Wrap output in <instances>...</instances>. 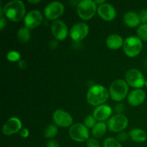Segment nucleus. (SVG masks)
Wrapping results in <instances>:
<instances>
[{
  "instance_id": "obj_1",
  "label": "nucleus",
  "mask_w": 147,
  "mask_h": 147,
  "mask_svg": "<svg viewBox=\"0 0 147 147\" xmlns=\"http://www.w3.org/2000/svg\"><path fill=\"white\" fill-rule=\"evenodd\" d=\"M109 92L101 85H94L87 93L88 103L93 106H99L106 103L109 98Z\"/></svg>"
},
{
  "instance_id": "obj_2",
  "label": "nucleus",
  "mask_w": 147,
  "mask_h": 147,
  "mask_svg": "<svg viewBox=\"0 0 147 147\" xmlns=\"http://www.w3.org/2000/svg\"><path fill=\"white\" fill-rule=\"evenodd\" d=\"M4 14L12 22H19L25 17L26 8L24 4L20 0H14L6 4L3 8Z\"/></svg>"
},
{
  "instance_id": "obj_3",
  "label": "nucleus",
  "mask_w": 147,
  "mask_h": 147,
  "mask_svg": "<svg viewBox=\"0 0 147 147\" xmlns=\"http://www.w3.org/2000/svg\"><path fill=\"white\" fill-rule=\"evenodd\" d=\"M129 92V85L123 79H117L111 83L109 88V95L115 101H121L126 97Z\"/></svg>"
},
{
  "instance_id": "obj_4",
  "label": "nucleus",
  "mask_w": 147,
  "mask_h": 147,
  "mask_svg": "<svg viewBox=\"0 0 147 147\" xmlns=\"http://www.w3.org/2000/svg\"><path fill=\"white\" fill-rule=\"evenodd\" d=\"M123 52L129 57H136L143 49L142 41L136 36H130L124 40Z\"/></svg>"
},
{
  "instance_id": "obj_5",
  "label": "nucleus",
  "mask_w": 147,
  "mask_h": 147,
  "mask_svg": "<svg viewBox=\"0 0 147 147\" xmlns=\"http://www.w3.org/2000/svg\"><path fill=\"white\" fill-rule=\"evenodd\" d=\"M97 10V5L94 1L83 0L78 3V14L83 20H89L93 18Z\"/></svg>"
},
{
  "instance_id": "obj_6",
  "label": "nucleus",
  "mask_w": 147,
  "mask_h": 147,
  "mask_svg": "<svg viewBox=\"0 0 147 147\" xmlns=\"http://www.w3.org/2000/svg\"><path fill=\"white\" fill-rule=\"evenodd\" d=\"M145 80L142 72L137 69H130L125 75V80L127 84L136 89H142L144 86Z\"/></svg>"
},
{
  "instance_id": "obj_7",
  "label": "nucleus",
  "mask_w": 147,
  "mask_h": 147,
  "mask_svg": "<svg viewBox=\"0 0 147 147\" xmlns=\"http://www.w3.org/2000/svg\"><path fill=\"white\" fill-rule=\"evenodd\" d=\"M69 135L73 141L77 142H87L89 139V131L84 124L75 123L69 129Z\"/></svg>"
},
{
  "instance_id": "obj_8",
  "label": "nucleus",
  "mask_w": 147,
  "mask_h": 147,
  "mask_svg": "<svg viewBox=\"0 0 147 147\" xmlns=\"http://www.w3.org/2000/svg\"><path fill=\"white\" fill-rule=\"evenodd\" d=\"M129 120L122 113H118L109 119L107 122V127L112 132H121L127 127Z\"/></svg>"
},
{
  "instance_id": "obj_9",
  "label": "nucleus",
  "mask_w": 147,
  "mask_h": 147,
  "mask_svg": "<svg viewBox=\"0 0 147 147\" xmlns=\"http://www.w3.org/2000/svg\"><path fill=\"white\" fill-rule=\"evenodd\" d=\"M65 11L64 5L59 1L50 2L45 7L44 14L46 18L50 20H57V18L61 17Z\"/></svg>"
},
{
  "instance_id": "obj_10",
  "label": "nucleus",
  "mask_w": 147,
  "mask_h": 147,
  "mask_svg": "<svg viewBox=\"0 0 147 147\" xmlns=\"http://www.w3.org/2000/svg\"><path fill=\"white\" fill-rule=\"evenodd\" d=\"M53 119L56 126L63 128L71 126L73 121L71 115L63 109L56 110L53 115Z\"/></svg>"
},
{
  "instance_id": "obj_11",
  "label": "nucleus",
  "mask_w": 147,
  "mask_h": 147,
  "mask_svg": "<svg viewBox=\"0 0 147 147\" xmlns=\"http://www.w3.org/2000/svg\"><path fill=\"white\" fill-rule=\"evenodd\" d=\"M89 27L84 22H78L75 24L69 32L70 38L76 42L83 40L88 34Z\"/></svg>"
},
{
  "instance_id": "obj_12",
  "label": "nucleus",
  "mask_w": 147,
  "mask_h": 147,
  "mask_svg": "<svg viewBox=\"0 0 147 147\" xmlns=\"http://www.w3.org/2000/svg\"><path fill=\"white\" fill-rule=\"evenodd\" d=\"M51 32L56 40L62 41L66 39L68 35V28L64 22L55 20L51 24Z\"/></svg>"
},
{
  "instance_id": "obj_13",
  "label": "nucleus",
  "mask_w": 147,
  "mask_h": 147,
  "mask_svg": "<svg viewBox=\"0 0 147 147\" xmlns=\"http://www.w3.org/2000/svg\"><path fill=\"white\" fill-rule=\"evenodd\" d=\"M42 21V14L37 9L29 11L24 18V25L28 29H33L40 25Z\"/></svg>"
},
{
  "instance_id": "obj_14",
  "label": "nucleus",
  "mask_w": 147,
  "mask_h": 147,
  "mask_svg": "<svg viewBox=\"0 0 147 147\" xmlns=\"http://www.w3.org/2000/svg\"><path fill=\"white\" fill-rule=\"evenodd\" d=\"M22 122L18 118H9L3 126L2 132L6 136H11L20 131L22 129Z\"/></svg>"
},
{
  "instance_id": "obj_15",
  "label": "nucleus",
  "mask_w": 147,
  "mask_h": 147,
  "mask_svg": "<svg viewBox=\"0 0 147 147\" xmlns=\"http://www.w3.org/2000/svg\"><path fill=\"white\" fill-rule=\"evenodd\" d=\"M98 14L103 20L106 21H111L116 17V11L113 5L109 3H104L98 6Z\"/></svg>"
},
{
  "instance_id": "obj_16",
  "label": "nucleus",
  "mask_w": 147,
  "mask_h": 147,
  "mask_svg": "<svg viewBox=\"0 0 147 147\" xmlns=\"http://www.w3.org/2000/svg\"><path fill=\"white\" fill-rule=\"evenodd\" d=\"M146 99V93L142 89H135L128 95V103L132 106L142 105Z\"/></svg>"
},
{
  "instance_id": "obj_17",
  "label": "nucleus",
  "mask_w": 147,
  "mask_h": 147,
  "mask_svg": "<svg viewBox=\"0 0 147 147\" xmlns=\"http://www.w3.org/2000/svg\"><path fill=\"white\" fill-rule=\"evenodd\" d=\"M112 109L108 105L103 104L101 106H97L93 111V116L97 121H104L111 117L112 114Z\"/></svg>"
},
{
  "instance_id": "obj_18",
  "label": "nucleus",
  "mask_w": 147,
  "mask_h": 147,
  "mask_svg": "<svg viewBox=\"0 0 147 147\" xmlns=\"http://www.w3.org/2000/svg\"><path fill=\"white\" fill-rule=\"evenodd\" d=\"M123 42L124 40L120 35L117 34H112L106 39V45L111 50H118L123 47Z\"/></svg>"
},
{
  "instance_id": "obj_19",
  "label": "nucleus",
  "mask_w": 147,
  "mask_h": 147,
  "mask_svg": "<svg viewBox=\"0 0 147 147\" xmlns=\"http://www.w3.org/2000/svg\"><path fill=\"white\" fill-rule=\"evenodd\" d=\"M123 22L129 27H136L141 23L139 14L134 11L126 13L123 17Z\"/></svg>"
},
{
  "instance_id": "obj_20",
  "label": "nucleus",
  "mask_w": 147,
  "mask_h": 147,
  "mask_svg": "<svg viewBox=\"0 0 147 147\" xmlns=\"http://www.w3.org/2000/svg\"><path fill=\"white\" fill-rule=\"evenodd\" d=\"M129 136L131 139L137 143H143L146 142L147 139V134L145 131L141 129H134L129 133Z\"/></svg>"
},
{
  "instance_id": "obj_21",
  "label": "nucleus",
  "mask_w": 147,
  "mask_h": 147,
  "mask_svg": "<svg viewBox=\"0 0 147 147\" xmlns=\"http://www.w3.org/2000/svg\"><path fill=\"white\" fill-rule=\"evenodd\" d=\"M107 129V123L103 121L98 122L92 129V134L95 138H101L106 134Z\"/></svg>"
},
{
  "instance_id": "obj_22",
  "label": "nucleus",
  "mask_w": 147,
  "mask_h": 147,
  "mask_svg": "<svg viewBox=\"0 0 147 147\" xmlns=\"http://www.w3.org/2000/svg\"><path fill=\"white\" fill-rule=\"evenodd\" d=\"M17 37L19 40L22 43H26L30 40V29L26 27H21L17 32Z\"/></svg>"
},
{
  "instance_id": "obj_23",
  "label": "nucleus",
  "mask_w": 147,
  "mask_h": 147,
  "mask_svg": "<svg viewBox=\"0 0 147 147\" xmlns=\"http://www.w3.org/2000/svg\"><path fill=\"white\" fill-rule=\"evenodd\" d=\"M57 132H58L57 126L55 124H50L45 129L44 136L47 139H53L57 134Z\"/></svg>"
},
{
  "instance_id": "obj_24",
  "label": "nucleus",
  "mask_w": 147,
  "mask_h": 147,
  "mask_svg": "<svg viewBox=\"0 0 147 147\" xmlns=\"http://www.w3.org/2000/svg\"><path fill=\"white\" fill-rule=\"evenodd\" d=\"M137 37L142 41L147 42V24H141L136 30Z\"/></svg>"
},
{
  "instance_id": "obj_25",
  "label": "nucleus",
  "mask_w": 147,
  "mask_h": 147,
  "mask_svg": "<svg viewBox=\"0 0 147 147\" xmlns=\"http://www.w3.org/2000/svg\"><path fill=\"white\" fill-rule=\"evenodd\" d=\"M103 147H122L120 142L114 138H106L103 142Z\"/></svg>"
},
{
  "instance_id": "obj_26",
  "label": "nucleus",
  "mask_w": 147,
  "mask_h": 147,
  "mask_svg": "<svg viewBox=\"0 0 147 147\" xmlns=\"http://www.w3.org/2000/svg\"><path fill=\"white\" fill-rule=\"evenodd\" d=\"M7 57L9 61L16 62L19 61L20 60V58H21V55L17 51L11 50V51H9L7 53Z\"/></svg>"
},
{
  "instance_id": "obj_27",
  "label": "nucleus",
  "mask_w": 147,
  "mask_h": 147,
  "mask_svg": "<svg viewBox=\"0 0 147 147\" xmlns=\"http://www.w3.org/2000/svg\"><path fill=\"white\" fill-rule=\"evenodd\" d=\"M96 119H95L94 116H88L84 120V125L88 128V129H93V127L95 126V125L96 124Z\"/></svg>"
},
{
  "instance_id": "obj_28",
  "label": "nucleus",
  "mask_w": 147,
  "mask_h": 147,
  "mask_svg": "<svg viewBox=\"0 0 147 147\" xmlns=\"http://www.w3.org/2000/svg\"><path fill=\"white\" fill-rule=\"evenodd\" d=\"M139 19L142 24H147V9H144L139 12Z\"/></svg>"
},
{
  "instance_id": "obj_29",
  "label": "nucleus",
  "mask_w": 147,
  "mask_h": 147,
  "mask_svg": "<svg viewBox=\"0 0 147 147\" xmlns=\"http://www.w3.org/2000/svg\"><path fill=\"white\" fill-rule=\"evenodd\" d=\"M86 146L87 147H100V144L95 138H89L86 142Z\"/></svg>"
},
{
  "instance_id": "obj_30",
  "label": "nucleus",
  "mask_w": 147,
  "mask_h": 147,
  "mask_svg": "<svg viewBox=\"0 0 147 147\" xmlns=\"http://www.w3.org/2000/svg\"><path fill=\"white\" fill-rule=\"evenodd\" d=\"M128 137H129V135L126 133V132H119V134H118L117 138L118 140L120 141V142H125L128 139Z\"/></svg>"
},
{
  "instance_id": "obj_31",
  "label": "nucleus",
  "mask_w": 147,
  "mask_h": 147,
  "mask_svg": "<svg viewBox=\"0 0 147 147\" xmlns=\"http://www.w3.org/2000/svg\"><path fill=\"white\" fill-rule=\"evenodd\" d=\"M20 134L22 138H27L30 135V131L26 128H22L20 131Z\"/></svg>"
},
{
  "instance_id": "obj_32",
  "label": "nucleus",
  "mask_w": 147,
  "mask_h": 147,
  "mask_svg": "<svg viewBox=\"0 0 147 147\" xmlns=\"http://www.w3.org/2000/svg\"><path fill=\"white\" fill-rule=\"evenodd\" d=\"M46 146L47 147H60V144H59V143L57 142V141L51 139V140H50L48 142H47Z\"/></svg>"
},
{
  "instance_id": "obj_33",
  "label": "nucleus",
  "mask_w": 147,
  "mask_h": 147,
  "mask_svg": "<svg viewBox=\"0 0 147 147\" xmlns=\"http://www.w3.org/2000/svg\"><path fill=\"white\" fill-rule=\"evenodd\" d=\"M6 23L7 22H6V20L4 18V17H1V19H0V30H3V29L6 26Z\"/></svg>"
},
{
  "instance_id": "obj_34",
  "label": "nucleus",
  "mask_w": 147,
  "mask_h": 147,
  "mask_svg": "<svg viewBox=\"0 0 147 147\" xmlns=\"http://www.w3.org/2000/svg\"><path fill=\"white\" fill-rule=\"evenodd\" d=\"M115 109H116V112H118V113H121V112L123 111V104H121V103H120V104L116 105V108H115Z\"/></svg>"
},
{
  "instance_id": "obj_35",
  "label": "nucleus",
  "mask_w": 147,
  "mask_h": 147,
  "mask_svg": "<svg viewBox=\"0 0 147 147\" xmlns=\"http://www.w3.org/2000/svg\"><path fill=\"white\" fill-rule=\"evenodd\" d=\"M57 45H58V43H57V40H52L51 42H50V46H51V47L53 49H55L57 47Z\"/></svg>"
},
{
  "instance_id": "obj_36",
  "label": "nucleus",
  "mask_w": 147,
  "mask_h": 147,
  "mask_svg": "<svg viewBox=\"0 0 147 147\" xmlns=\"http://www.w3.org/2000/svg\"><path fill=\"white\" fill-rule=\"evenodd\" d=\"M19 66H20V67L21 69H24L26 67V66H27V65H26L25 62L23 61V60H21V61L19 62Z\"/></svg>"
},
{
  "instance_id": "obj_37",
  "label": "nucleus",
  "mask_w": 147,
  "mask_h": 147,
  "mask_svg": "<svg viewBox=\"0 0 147 147\" xmlns=\"http://www.w3.org/2000/svg\"><path fill=\"white\" fill-rule=\"evenodd\" d=\"M94 2L96 3V4L97 5V4H99V5H101V4H104V3H106V1H104V0H100V1H98V0H96V1H94ZM98 5V6H99Z\"/></svg>"
},
{
  "instance_id": "obj_38",
  "label": "nucleus",
  "mask_w": 147,
  "mask_h": 147,
  "mask_svg": "<svg viewBox=\"0 0 147 147\" xmlns=\"http://www.w3.org/2000/svg\"><path fill=\"white\" fill-rule=\"evenodd\" d=\"M28 2L29 3H30V4H37V3H39V2H40V0H32V1H28Z\"/></svg>"
},
{
  "instance_id": "obj_39",
  "label": "nucleus",
  "mask_w": 147,
  "mask_h": 147,
  "mask_svg": "<svg viewBox=\"0 0 147 147\" xmlns=\"http://www.w3.org/2000/svg\"><path fill=\"white\" fill-rule=\"evenodd\" d=\"M144 86H145V87H146V88H147V79H146V80H145Z\"/></svg>"
}]
</instances>
